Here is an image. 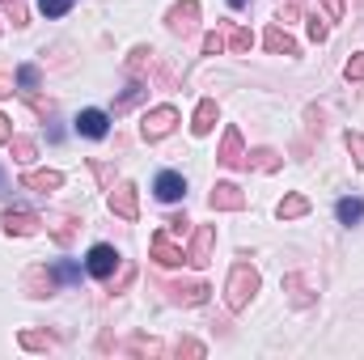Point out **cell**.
<instances>
[{"mask_svg":"<svg viewBox=\"0 0 364 360\" xmlns=\"http://www.w3.org/2000/svg\"><path fill=\"white\" fill-rule=\"evenodd\" d=\"M127 352H132V356H166V344L153 339V335H132V339H127Z\"/></svg>","mask_w":364,"mask_h":360,"instance_id":"obj_20","label":"cell"},{"mask_svg":"<svg viewBox=\"0 0 364 360\" xmlns=\"http://www.w3.org/2000/svg\"><path fill=\"white\" fill-rule=\"evenodd\" d=\"M335 216H339V225H360L364 221V199H339V203H335Z\"/></svg>","mask_w":364,"mask_h":360,"instance_id":"obj_22","label":"cell"},{"mask_svg":"<svg viewBox=\"0 0 364 360\" xmlns=\"http://www.w3.org/2000/svg\"><path fill=\"white\" fill-rule=\"evenodd\" d=\"M73 229H77V216H60V225H55V242L68 246V242H73Z\"/></svg>","mask_w":364,"mask_h":360,"instance_id":"obj_29","label":"cell"},{"mask_svg":"<svg viewBox=\"0 0 364 360\" xmlns=\"http://www.w3.org/2000/svg\"><path fill=\"white\" fill-rule=\"evenodd\" d=\"M284 292H288V301H292L296 309H309V305L318 301V297L309 292V284H305V275H301V271H288V275H284Z\"/></svg>","mask_w":364,"mask_h":360,"instance_id":"obj_14","label":"cell"},{"mask_svg":"<svg viewBox=\"0 0 364 360\" xmlns=\"http://www.w3.org/2000/svg\"><path fill=\"white\" fill-rule=\"evenodd\" d=\"M212 246H216V225H199V229L191 233V250H186V263L203 271L208 263H212Z\"/></svg>","mask_w":364,"mask_h":360,"instance_id":"obj_5","label":"cell"},{"mask_svg":"<svg viewBox=\"0 0 364 360\" xmlns=\"http://www.w3.org/2000/svg\"><path fill=\"white\" fill-rule=\"evenodd\" d=\"M166 292H170V301H174V305H203L212 288H208L203 280H191V284H170Z\"/></svg>","mask_w":364,"mask_h":360,"instance_id":"obj_12","label":"cell"},{"mask_svg":"<svg viewBox=\"0 0 364 360\" xmlns=\"http://www.w3.org/2000/svg\"><path fill=\"white\" fill-rule=\"evenodd\" d=\"M174 127H178V110H174V106H157V110H149V115H144L140 136H144L149 144H157V140H166Z\"/></svg>","mask_w":364,"mask_h":360,"instance_id":"obj_2","label":"cell"},{"mask_svg":"<svg viewBox=\"0 0 364 360\" xmlns=\"http://www.w3.org/2000/svg\"><path fill=\"white\" fill-rule=\"evenodd\" d=\"M343 77H348V81H364V51H356V55L343 64Z\"/></svg>","mask_w":364,"mask_h":360,"instance_id":"obj_31","label":"cell"},{"mask_svg":"<svg viewBox=\"0 0 364 360\" xmlns=\"http://www.w3.org/2000/svg\"><path fill=\"white\" fill-rule=\"evenodd\" d=\"M343 144H348V153H352V162L364 170V132H348L343 136Z\"/></svg>","mask_w":364,"mask_h":360,"instance_id":"obj_27","label":"cell"},{"mask_svg":"<svg viewBox=\"0 0 364 360\" xmlns=\"http://www.w3.org/2000/svg\"><path fill=\"white\" fill-rule=\"evenodd\" d=\"M17 344H21L26 352H47V348H51L55 339H51L47 331H21V335H17Z\"/></svg>","mask_w":364,"mask_h":360,"instance_id":"obj_25","label":"cell"},{"mask_svg":"<svg viewBox=\"0 0 364 360\" xmlns=\"http://www.w3.org/2000/svg\"><path fill=\"white\" fill-rule=\"evenodd\" d=\"M144 85H132V90L123 93V97H119V102H114V115H123V110H132V106H136V102H140V97H144Z\"/></svg>","mask_w":364,"mask_h":360,"instance_id":"obj_28","label":"cell"},{"mask_svg":"<svg viewBox=\"0 0 364 360\" xmlns=\"http://www.w3.org/2000/svg\"><path fill=\"white\" fill-rule=\"evenodd\" d=\"M216 162H220V166H229V170H250V166H246V149H242V132H237V127H225Z\"/></svg>","mask_w":364,"mask_h":360,"instance_id":"obj_6","label":"cell"},{"mask_svg":"<svg viewBox=\"0 0 364 360\" xmlns=\"http://www.w3.org/2000/svg\"><path fill=\"white\" fill-rule=\"evenodd\" d=\"M153 263H161V268H182L186 263V255H182V246H174L170 242V229L166 233H153Z\"/></svg>","mask_w":364,"mask_h":360,"instance_id":"obj_10","label":"cell"},{"mask_svg":"<svg viewBox=\"0 0 364 360\" xmlns=\"http://www.w3.org/2000/svg\"><path fill=\"white\" fill-rule=\"evenodd\" d=\"M305 212H309V199H305L301 191H292V195H284V199L275 203V216H279V221H301Z\"/></svg>","mask_w":364,"mask_h":360,"instance_id":"obj_19","label":"cell"},{"mask_svg":"<svg viewBox=\"0 0 364 360\" xmlns=\"http://www.w3.org/2000/svg\"><path fill=\"white\" fill-rule=\"evenodd\" d=\"M13 85H17V81H13V77L0 68V97H13Z\"/></svg>","mask_w":364,"mask_h":360,"instance_id":"obj_40","label":"cell"},{"mask_svg":"<svg viewBox=\"0 0 364 360\" xmlns=\"http://www.w3.org/2000/svg\"><path fill=\"white\" fill-rule=\"evenodd\" d=\"M153 191H157L161 203H178L182 195H186V179H182L178 170H161L157 182H153Z\"/></svg>","mask_w":364,"mask_h":360,"instance_id":"obj_11","label":"cell"},{"mask_svg":"<svg viewBox=\"0 0 364 360\" xmlns=\"http://www.w3.org/2000/svg\"><path fill=\"white\" fill-rule=\"evenodd\" d=\"M21 186L47 195V191H60V186H64V174H60V170H30V174H21Z\"/></svg>","mask_w":364,"mask_h":360,"instance_id":"obj_16","label":"cell"},{"mask_svg":"<svg viewBox=\"0 0 364 360\" xmlns=\"http://www.w3.org/2000/svg\"><path fill=\"white\" fill-rule=\"evenodd\" d=\"M174 352H178V356H195V360H199L208 348H203L199 339H178V348H174Z\"/></svg>","mask_w":364,"mask_h":360,"instance_id":"obj_32","label":"cell"},{"mask_svg":"<svg viewBox=\"0 0 364 360\" xmlns=\"http://www.w3.org/2000/svg\"><path fill=\"white\" fill-rule=\"evenodd\" d=\"M9 149H13V162H21V166H30V162L38 157V144H34L30 136H13Z\"/></svg>","mask_w":364,"mask_h":360,"instance_id":"obj_23","label":"cell"},{"mask_svg":"<svg viewBox=\"0 0 364 360\" xmlns=\"http://www.w3.org/2000/svg\"><path fill=\"white\" fill-rule=\"evenodd\" d=\"M38 85H43V68H38V64H21V68H17V90L34 93Z\"/></svg>","mask_w":364,"mask_h":360,"instance_id":"obj_24","label":"cell"},{"mask_svg":"<svg viewBox=\"0 0 364 360\" xmlns=\"http://www.w3.org/2000/svg\"><path fill=\"white\" fill-rule=\"evenodd\" d=\"M263 47H267L272 55H296V51H301V47H296V38H292L284 26H272V30L263 34Z\"/></svg>","mask_w":364,"mask_h":360,"instance_id":"obj_17","label":"cell"},{"mask_svg":"<svg viewBox=\"0 0 364 360\" xmlns=\"http://www.w3.org/2000/svg\"><path fill=\"white\" fill-rule=\"evenodd\" d=\"M216 119H220V110H216V102H212V97H203V102L195 106V119H191V132H195V136H208V132L216 127Z\"/></svg>","mask_w":364,"mask_h":360,"instance_id":"obj_18","label":"cell"},{"mask_svg":"<svg viewBox=\"0 0 364 360\" xmlns=\"http://www.w3.org/2000/svg\"><path fill=\"white\" fill-rule=\"evenodd\" d=\"M326 4V17L331 21H343V13H348V0H322Z\"/></svg>","mask_w":364,"mask_h":360,"instance_id":"obj_35","label":"cell"},{"mask_svg":"<svg viewBox=\"0 0 364 360\" xmlns=\"http://www.w3.org/2000/svg\"><path fill=\"white\" fill-rule=\"evenodd\" d=\"M114 268H119V250H114V246H106V242L90 246V255H85V271H90V275L106 280V275H114Z\"/></svg>","mask_w":364,"mask_h":360,"instance_id":"obj_9","label":"cell"},{"mask_svg":"<svg viewBox=\"0 0 364 360\" xmlns=\"http://www.w3.org/2000/svg\"><path fill=\"white\" fill-rule=\"evenodd\" d=\"M0 191H4V170H0Z\"/></svg>","mask_w":364,"mask_h":360,"instance_id":"obj_43","label":"cell"},{"mask_svg":"<svg viewBox=\"0 0 364 360\" xmlns=\"http://www.w3.org/2000/svg\"><path fill=\"white\" fill-rule=\"evenodd\" d=\"M0 225H4V233L9 238H30V233H38V225H43V216L38 212H26V208H9L4 216H0Z\"/></svg>","mask_w":364,"mask_h":360,"instance_id":"obj_8","label":"cell"},{"mask_svg":"<svg viewBox=\"0 0 364 360\" xmlns=\"http://www.w3.org/2000/svg\"><path fill=\"white\" fill-rule=\"evenodd\" d=\"M208 203H212V212H242L246 208V191L237 182H216L212 195H208Z\"/></svg>","mask_w":364,"mask_h":360,"instance_id":"obj_7","label":"cell"},{"mask_svg":"<svg viewBox=\"0 0 364 360\" xmlns=\"http://www.w3.org/2000/svg\"><path fill=\"white\" fill-rule=\"evenodd\" d=\"M199 26V0H178L170 13H166V30L178 34V38H191Z\"/></svg>","mask_w":364,"mask_h":360,"instance_id":"obj_3","label":"cell"},{"mask_svg":"<svg viewBox=\"0 0 364 360\" xmlns=\"http://www.w3.org/2000/svg\"><path fill=\"white\" fill-rule=\"evenodd\" d=\"M38 9H43V17H64L73 9V0H38Z\"/></svg>","mask_w":364,"mask_h":360,"instance_id":"obj_30","label":"cell"},{"mask_svg":"<svg viewBox=\"0 0 364 360\" xmlns=\"http://www.w3.org/2000/svg\"><path fill=\"white\" fill-rule=\"evenodd\" d=\"M166 229H170V233H178V238H182V233L191 229V221H186V216L178 212V216H170V221H166Z\"/></svg>","mask_w":364,"mask_h":360,"instance_id":"obj_38","label":"cell"},{"mask_svg":"<svg viewBox=\"0 0 364 360\" xmlns=\"http://www.w3.org/2000/svg\"><path fill=\"white\" fill-rule=\"evenodd\" d=\"M9 140H13V123L0 115V144H9Z\"/></svg>","mask_w":364,"mask_h":360,"instance_id":"obj_41","label":"cell"},{"mask_svg":"<svg viewBox=\"0 0 364 360\" xmlns=\"http://www.w3.org/2000/svg\"><path fill=\"white\" fill-rule=\"evenodd\" d=\"M259 268H250V263H237V268L229 271V284H225V305L233 309V314H242L250 301H255V292H259Z\"/></svg>","mask_w":364,"mask_h":360,"instance_id":"obj_1","label":"cell"},{"mask_svg":"<svg viewBox=\"0 0 364 360\" xmlns=\"http://www.w3.org/2000/svg\"><path fill=\"white\" fill-rule=\"evenodd\" d=\"M296 17H301V4H296V0H288V4L279 9V21L288 26V21H296Z\"/></svg>","mask_w":364,"mask_h":360,"instance_id":"obj_37","label":"cell"},{"mask_svg":"<svg viewBox=\"0 0 364 360\" xmlns=\"http://www.w3.org/2000/svg\"><path fill=\"white\" fill-rule=\"evenodd\" d=\"M106 203H110V212H114V216L136 221V216H140V191H136V182H119V186H110Z\"/></svg>","mask_w":364,"mask_h":360,"instance_id":"obj_4","label":"cell"},{"mask_svg":"<svg viewBox=\"0 0 364 360\" xmlns=\"http://www.w3.org/2000/svg\"><path fill=\"white\" fill-rule=\"evenodd\" d=\"M55 275H60V284H77V280H81V268H77V263H60Z\"/></svg>","mask_w":364,"mask_h":360,"instance_id":"obj_33","label":"cell"},{"mask_svg":"<svg viewBox=\"0 0 364 360\" xmlns=\"http://www.w3.org/2000/svg\"><path fill=\"white\" fill-rule=\"evenodd\" d=\"M220 47H225L220 34H208V38H203V55H220Z\"/></svg>","mask_w":364,"mask_h":360,"instance_id":"obj_36","label":"cell"},{"mask_svg":"<svg viewBox=\"0 0 364 360\" xmlns=\"http://www.w3.org/2000/svg\"><path fill=\"white\" fill-rule=\"evenodd\" d=\"M9 17H13V26H26V9H21V0L9 4Z\"/></svg>","mask_w":364,"mask_h":360,"instance_id":"obj_39","label":"cell"},{"mask_svg":"<svg viewBox=\"0 0 364 360\" xmlns=\"http://www.w3.org/2000/svg\"><path fill=\"white\" fill-rule=\"evenodd\" d=\"M326 34H331L326 21H322V17H309V38H314V43H326Z\"/></svg>","mask_w":364,"mask_h":360,"instance_id":"obj_34","label":"cell"},{"mask_svg":"<svg viewBox=\"0 0 364 360\" xmlns=\"http://www.w3.org/2000/svg\"><path fill=\"white\" fill-rule=\"evenodd\" d=\"M229 4H233V9H242V4H250V0H229Z\"/></svg>","mask_w":364,"mask_h":360,"instance_id":"obj_42","label":"cell"},{"mask_svg":"<svg viewBox=\"0 0 364 360\" xmlns=\"http://www.w3.org/2000/svg\"><path fill=\"white\" fill-rule=\"evenodd\" d=\"M246 166H255V170H263V174H275V170L284 166V157H279L275 149H255V153H246Z\"/></svg>","mask_w":364,"mask_h":360,"instance_id":"obj_21","label":"cell"},{"mask_svg":"<svg viewBox=\"0 0 364 360\" xmlns=\"http://www.w3.org/2000/svg\"><path fill=\"white\" fill-rule=\"evenodd\" d=\"M55 284H60V275L51 268H30V275H26V292L30 297H51Z\"/></svg>","mask_w":364,"mask_h":360,"instance_id":"obj_15","label":"cell"},{"mask_svg":"<svg viewBox=\"0 0 364 360\" xmlns=\"http://www.w3.org/2000/svg\"><path fill=\"white\" fill-rule=\"evenodd\" d=\"M250 47H255V34H250V30H242V26H233V30H229V51L250 55Z\"/></svg>","mask_w":364,"mask_h":360,"instance_id":"obj_26","label":"cell"},{"mask_svg":"<svg viewBox=\"0 0 364 360\" xmlns=\"http://www.w3.org/2000/svg\"><path fill=\"white\" fill-rule=\"evenodd\" d=\"M77 132H81V136H90V140H102V136H106V132H110V115H106V110H81V115H77Z\"/></svg>","mask_w":364,"mask_h":360,"instance_id":"obj_13","label":"cell"}]
</instances>
